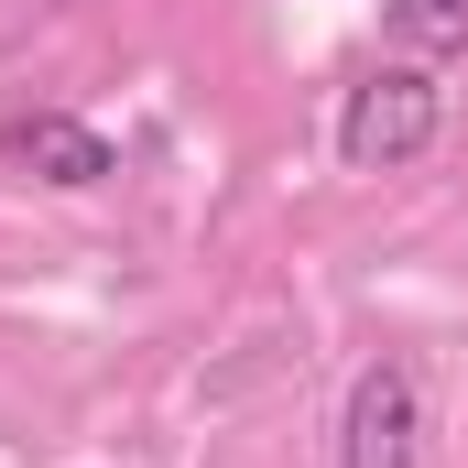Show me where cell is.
Wrapping results in <instances>:
<instances>
[{
	"mask_svg": "<svg viewBox=\"0 0 468 468\" xmlns=\"http://www.w3.org/2000/svg\"><path fill=\"white\" fill-rule=\"evenodd\" d=\"M447 131V88L425 66H370L349 99H338V164L349 175H392V164H425Z\"/></svg>",
	"mask_w": 468,
	"mask_h": 468,
	"instance_id": "1",
	"label": "cell"
},
{
	"mask_svg": "<svg viewBox=\"0 0 468 468\" xmlns=\"http://www.w3.org/2000/svg\"><path fill=\"white\" fill-rule=\"evenodd\" d=\"M338 468H425V381L414 359H370L349 381V414H338Z\"/></svg>",
	"mask_w": 468,
	"mask_h": 468,
	"instance_id": "2",
	"label": "cell"
},
{
	"mask_svg": "<svg viewBox=\"0 0 468 468\" xmlns=\"http://www.w3.org/2000/svg\"><path fill=\"white\" fill-rule=\"evenodd\" d=\"M0 164L11 175H44V186H110L120 175V153L88 131V120H66V110H33V120H0Z\"/></svg>",
	"mask_w": 468,
	"mask_h": 468,
	"instance_id": "3",
	"label": "cell"
},
{
	"mask_svg": "<svg viewBox=\"0 0 468 468\" xmlns=\"http://www.w3.org/2000/svg\"><path fill=\"white\" fill-rule=\"evenodd\" d=\"M403 55H468V0H392Z\"/></svg>",
	"mask_w": 468,
	"mask_h": 468,
	"instance_id": "4",
	"label": "cell"
}]
</instances>
